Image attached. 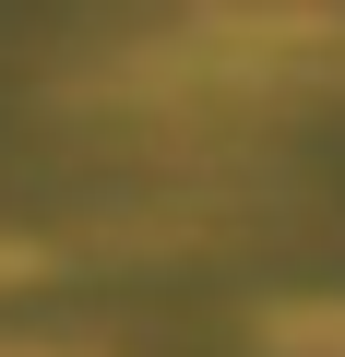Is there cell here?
Wrapping results in <instances>:
<instances>
[{
	"label": "cell",
	"instance_id": "cell-1",
	"mask_svg": "<svg viewBox=\"0 0 345 357\" xmlns=\"http://www.w3.org/2000/svg\"><path fill=\"white\" fill-rule=\"evenodd\" d=\"M262 345L274 357H345V298H274L262 310Z\"/></svg>",
	"mask_w": 345,
	"mask_h": 357
},
{
	"label": "cell",
	"instance_id": "cell-2",
	"mask_svg": "<svg viewBox=\"0 0 345 357\" xmlns=\"http://www.w3.org/2000/svg\"><path fill=\"white\" fill-rule=\"evenodd\" d=\"M36 274H48V250H36V238H0V286H36Z\"/></svg>",
	"mask_w": 345,
	"mask_h": 357
},
{
	"label": "cell",
	"instance_id": "cell-3",
	"mask_svg": "<svg viewBox=\"0 0 345 357\" xmlns=\"http://www.w3.org/2000/svg\"><path fill=\"white\" fill-rule=\"evenodd\" d=\"M0 357H60V345H0Z\"/></svg>",
	"mask_w": 345,
	"mask_h": 357
}]
</instances>
